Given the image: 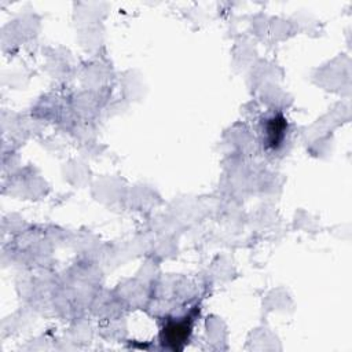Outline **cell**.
I'll list each match as a JSON object with an SVG mask.
<instances>
[{"instance_id":"cell-2","label":"cell","mask_w":352,"mask_h":352,"mask_svg":"<svg viewBox=\"0 0 352 352\" xmlns=\"http://www.w3.org/2000/svg\"><path fill=\"white\" fill-rule=\"evenodd\" d=\"M267 143L271 148H278L285 138L286 132V120L283 118L282 114L274 116L272 118L268 120L267 126Z\"/></svg>"},{"instance_id":"cell-1","label":"cell","mask_w":352,"mask_h":352,"mask_svg":"<svg viewBox=\"0 0 352 352\" xmlns=\"http://www.w3.org/2000/svg\"><path fill=\"white\" fill-rule=\"evenodd\" d=\"M191 334V319L168 323L161 334L162 341L172 349H182Z\"/></svg>"}]
</instances>
